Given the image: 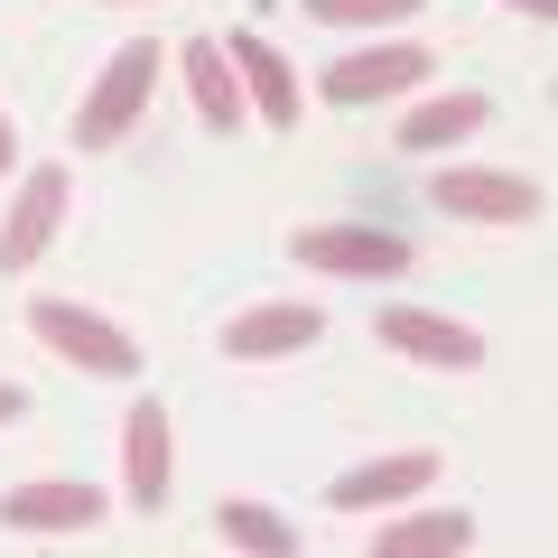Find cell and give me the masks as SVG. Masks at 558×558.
I'll return each mask as SVG.
<instances>
[{"mask_svg":"<svg viewBox=\"0 0 558 558\" xmlns=\"http://www.w3.org/2000/svg\"><path fill=\"white\" fill-rule=\"evenodd\" d=\"M223 57H233V75H242V102H252L270 131H299V75H289V57H279L260 28H233Z\"/></svg>","mask_w":558,"mask_h":558,"instance_id":"obj_9","label":"cell"},{"mask_svg":"<svg viewBox=\"0 0 558 558\" xmlns=\"http://www.w3.org/2000/svg\"><path fill=\"white\" fill-rule=\"evenodd\" d=\"M428 484H438V457H428V447H400V457H373V465H354V475H336L326 502H336V512H381V502H410V494H428Z\"/></svg>","mask_w":558,"mask_h":558,"instance_id":"obj_11","label":"cell"},{"mask_svg":"<svg viewBox=\"0 0 558 558\" xmlns=\"http://www.w3.org/2000/svg\"><path fill=\"white\" fill-rule=\"evenodd\" d=\"M289 252H299V270H326V279H400L410 270V242L391 223H307V233H289Z\"/></svg>","mask_w":558,"mask_h":558,"instance_id":"obj_3","label":"cell"},{"mask_svg":"<svg viewBox=\"0 0 558 558\" xmlns=\"http://www.w3.org/2000/svg\"><path fill=\"white\" fill-rule=\"evenodd\" d=\"M502 10H521V20H558V0H502Z\"/></svg>","mask_w":558,"mask_h":558,"instance_id":"obj_19","label":"cell"},{"mask_svg":"<svg viewBox=\"0 0 558 558\" xmlns=\"http://www.w3.org/2000/svg\"><path fill=\"white\" fill-rule=\"evenodd\" d=\"M10 159H20V131H10V112H0V168H10Z\"/></svg>","mask_w":558,"mask_h":558,"instance_id":"obj_20","label":"cell"},{"mask_svg":"<svg viewBox=\"0 0 558 558\" xmlns=\"http://www.w3.org/2000/svg\"><path fill=\"white\" fill-rule=\"evenodd\" d=\"M121 494L140 512L168 502V410L159 400H131V418H121Z\"/></svg>","mask_w":558,"mask_h":558,"instance_id":"obj_12","label":"cell"},{"mask_svg":"<svg viewBox=\"0 0 558 558\" xmlns=\"http://www.w3.org/2000/svg\"><path fill=\"white\" fill-rule=\"evenodd\" d=\"M112 512V494L84 475H38V484H10L0 494V531H94V521Z\"/></svg>","mask_w":558,"mask_h":558,"instance_id":"obj_5","label":"cell"},{"mask_svg":"<svg viewBox=\"0 0 558 558\" xmlns=\"http://www.w3.org/2000/svg\"><path fill=\"white\" fill-rule=\"evenodd\" d=\"M381 344L428 363V373H484V336L457 326V317H438V307H381Z\"/></svg>","mask_w":558,"mask_h":558,"instance_id":"obj_7","label":"cell"},{"mask_svg":"<svg viewBox=\"0 0 558 558\" xmlns=\"http://www.w3.org/2000/svg\"><path fill=\"white\" fill-rule=\"evenodd\" d=\"M484 121H494V102H484V94H438V102H418V112L400 121V149L438 159V149H465Z\"/></svg>","mask_w":558,"mask_h":558,"instance_id":"obj_14","label":"cell"},{"mask_svg":"<svg viewBox=\"0 0 558 558\" xmlns=\"http://www.w3.org/2000/svg\"><path fill=\"white\" fill-rule=\"evenodd\" d=\"M457 549H475V512H410L373 531V558H457Z\"/></svg>","mask_w":558,"mask_h":558,"instance_id":"obj_15","label":"cell"},{"mask_svg":"<svg viewBox=\"0 0 558 558\" xmlns=\"http://www.w3.org/2000/svg\"><path fill=\"white\" fill-rule=\"evenodd\" d=\"M20 410H28V391H20V381H0V428H10Z\"/></svg>","mask_w":558,"mask_h":558,"instance_id":"obj_18","label":"cell"},{"mask_svg":"<svg viewBox=\"0 0 558 558\" xmlns=\"http://www.w3.org/2000/svg\"><path fill=\"white\" fill-rule=\"evenodd\" d=\"M65 196H75L65 168H28V178H20V205L0 215V270L47 260V242H57V223H65Z\"/></svg>","mask_w":558,"mask_h":558,"instance_id":"obj_8","label":"cell"},{"mask_svg":"<svg viewBox=\"0 0 558 558\" xmlns=\"http://www.w3.org/2000/svg\"><path fill=\"white\" fill-rule=\"evenodd\" d=\"M28 336H38L47 354H65L75 373H94V381H131L140 373V344L121 336L112 317L75 307V299H38V307H28Z\"/></svg>","mask_w":558,"mask_h":558,"instance_id":"obj_2","label":"cell"},{"mask_svg":"<svg viewBox=\"0 0 558 558\" xmlns=\"http://www.w3.org/2000/svg\"><path fill=\"white\" fill-rule=\"evenodd\" d=\"M317 336H326V307L279 299V307H242V317L223 326V354L233 363H270V354H307Z\"/></svg>","mask_w":558,"mask_h":558,"instance_id":"obj_10","label":"cell"},{"mask_svg":"<svg viewBox=\"0 0 558 558\" xmlns=\"http://www.w3.org/2000/svg\"><path fill=\"white\" fill-rule=\"evenodd\" d=\"M326 28H400V20H418L428 0H307Z\"/></svg>","mask_w":558,"mask_h":558,"instance_id":"obj_17","label":"cell"},{"mask_svg":"<svg viewBox=\"0 0 558 558\" xmlns=\"http://www.w3.org/2000/svg\"><path fill=\"white\" fill-rule=\"evenodd\" d=\"M428 205L457 223H539V186L531 178H494V168H438Z\"/></svg>","mask_w":558,"mask_h":558,"instance_id":"obj_6","label":"cell"},{"mask_svg":"<svg viewBox=\"0 0 558 558\" xmlns=\"http://www.w3.org/2000/svg\"><path fill=\"white\" fill-rule=\"evenodd\" d=\"M159 38H121L112 57H102L94 94H84L75 112V149H121V140L140 131V112H149V94H159Z\"/></svg>","mask_w":558,"mask_h":558,"instance_id":"obj_1","label":"cell"},{"mask_svg":"<svg viewBox=\"0 0 558 558\" xmlns=\"http://www.w3.org/2000/svg\"><path fill=\"white\" fill-rule=\"evenodd\" d=\"M215 531L233 539V549H252V558H299V521H279L270 502H252V494H223Z\"/></svg>","mask_w":558,"mask_h":558,"instance_id":"obj_16","label":"cell"},{"mask_svg":"<svg viewBox=\"0 0 558 558\" xmlns=\"http://www.w3.org/2000/svg\"><path fill=\"white\" fill-rule=\"evenodd\" d=\"M428 75H438L428 47H354V57H336L317 75V94L336 102V112H363V102H391V94H410V84H428Z\"/></svg>","mask_w":558,"mask_h":558,"instance_id":"obj_4","label":"cell"},{"mask_svg":"<svg viewBox=\"0 0 558 558\" xmlns=\"http://www.w3.org/2000/svg\"><path fill=\"white\" fill-rule=\"evenodd\" d=\"M178 65H186V102H196V121L233 140V121H242V75H233V57H223V38H186Z\"/></svg>","mask_w":558,"mask_h":558,"instance_id":"obj_13","label":"cell"}]
</instances>
